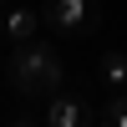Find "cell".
<instances>
[{
  "label": "cell",
  "instance_id": "6da1fadb",
  "mask_svg": "<svg viewBox=\"0 0 127 127\" xmlns=\"http://www.w3.org/2000/svg\"><path fill=\"white\" fill-rule=\"evenodd\" d=\"M5 76H10V87L26 102H46V97L61 92L66 66H61L56 46H46V41L31 36V41H15V51H10V61H5Z\"/></svg>",
  "mask_w": 127,
  "mask_h": 127
},
{
  "label": "cell",
  "instance_id": "7a4b0ae2",
  "mask_svg": "<svg viewBox=\"0 0 127 127\" xmlns=\"http://www.w3.org/2000/svg\"><path fill=\"white\" fill-rule=\"evenodd\" d=\"M41 26L61 36H92L102 26V5L97 0H41Z\"/></svg>",
  "mask_w": 127,
  "mask_h": 127
},
{
  "label": "cell",
  "instance_id": "3957f363",
  "mask_svg": "<svg viewBox=\"0 0 127 127\" xmlns=\"http://www.w3.org/2000/svg\"><path fill=\"white\" fill-rule=\"evenodd\" d=\"M92 117H97V107H87L76 92L46 97V122H51V127H81V122H92Z\"/></svg>",
  "mask_w": 127,
  "mask_h": 127
},
{
  "label": "cell",
  "instance_id": "277c9868",
  "mask_svg": "<svg viewBox=\"0 0 127 127\" xmlns=\"http://www.w3.org/2000/svg\"><path fill=\"white\" fill-rule=\"evenodd\" d=\"M41 31V10L31 5H5L0 10V41H31Z\"/></svg>",
  "mask_w": 127,
  "mask_h": 127
},
{
  "label": "cell",
  "instance_id": "5b68a950",
  "mask_svg": "<svg viewBox=\"0 0 127 127\" xmlns=\"http://www.w3.org/2000/svg\"><path fill=\"white\" fill-rule=\"evenodd\" d=\"M97 81L102 87H127V51H102L97 56Z\"/></svg>",
  "mask_w": 127,
  "mask_h": 127
},
{
  "label": "cell",
  "instance_id": "8992f818",
  "mask_svg": "<svg viewBox=\"0 0 127 127\" xmlns=\"http://www.w3.org/2000/svg\"><path fill=\"white\" fill-rule=\"evenodd\" d=\"M97 122H107V127H127V87H117V97H112L107 107H97Z\"/></svg>",
  "mask_w": 127,
  "mask_h": 127
},
{
  "label": "cell",
  "instance_id": "52a82bcc",
  "mask_svg": "<svg viewBox=\"0 0 127 127\" xmlns=\"http://www.w3.org/2000/svg\"><path fill=\"white\" fill-rule=\"evenodd\" d=\"M5 5H10V0H0V10H5Z\"/></svg>",
  "mask_w": 127,
  "mask_h": 127
}]
</instances>
